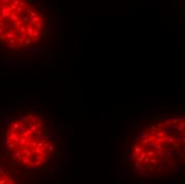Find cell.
Returning a JSON list of instances; mask_svg holds the SVG:
<instances>
[{"mask_svg":"<svg viewBox=\"0 0 185 184\" xmlns=\"http://www.w3.org/2000/svg\"><path fill=\"white\" fill-rule=\"evenodd\" d=\"M3 147L20 168L44 174L57 165L61 155L60 126L41 108L23 109L5 125Z\"/></svg>","mask_w":185,"mask_h":184,"instance_id":"1","label":"cell"},{"mask_svg":"<svg viewBox=\"0 0 185 184\" xmlns=\"http://www.w3.org/2000/svg\"><path fill=\"white\" fill-rule=\"evenodd\" d=\"M184 116L156 117L131 138L127 165L141 177L170 175L184 164Z\"/></svg>","mask_w":185,"mask_h":184,"instance_id":"2","label":"cell"},{"mask_svg":"<svg viewBox=\"0 0 185 184\" xmlns=\"http://www.w3.org/2000/svg\"><path fill=\"white\" fill-rule=\"evenodd\" d=\"M54 17L44 4L0 0V46L15 53H36L53 37Z\"/></svg>","mask_w":185,"mask_h":184,"instance_id":"3","label":"cell"},{"mask_svg":"<svg viewBox=\"0 0 185 184\" xmlns=\"http://www.w3.org/2000/svg\"><path fill=\"white\" fill-rule=\"evenodd\" d=\"M0 184H21L19 178L2 160H0Z\"/></svg>","mask_w":185,"mask_h":184,"instance_id":"4","label":"cell"}]
</instances>
